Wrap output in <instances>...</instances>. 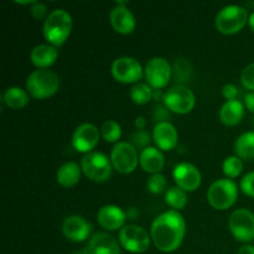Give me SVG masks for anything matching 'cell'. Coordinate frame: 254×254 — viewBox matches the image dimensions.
<instances>
[{
    "mask_svg": "<svg viewBox=\"0 0 254 254\" xmlns=\"http://www.w3.org/2000/svg\"><path fill=\"white\" fill-rule=\"evenodd\" d=\"M253 124H254V121H253Z\"/></svg>",
    "mask_w": 254,
    "mask_h": 254,
    "instance_id": "cell-44",
    "label": "cell"
},
{
    "mask_svg": "<svg viewBox=\"0 0 254 254\" xmlns=\"http://www.w3.org/2000/svg\"><path fill=\"white\" fill-rule=\"evenodd\" d=\"M154 119L158 121L159 123H163V122H168L166 119L170 118V114H169V109L166 107L163 106H156L154 108Z\"/></svg>",
    "mask_w": 254,
    "mask_h": 254,
    "instance_id": "cell-35",
    "label": "cell"
},
{
    "mask_svg": "<svg viewBox=\"0 0 254 254\" xmlns=\"http://www.w3.org/2000/svg\"><path fill=\"white\" fill-rule=\"evenodd\" d=\"M59 51L52 45H37L32 49L30 60L40 69H46L56 62Z\"/></svg>",
    "mask_w": 254,
    "mask_h": 254,
    "instance_id": "cell-21",
    "label": "cell"
},
{
    "mask_svg": "<svg viewBox=\"0 0 254 254\" xmlns=\"http://www.w3.org/2000/svg\"><path fill=\"white\" fill-rule=\"evenodd\" d=\"M253 5H254V2H253Z\"/></svg>",
    "mask_w": 254,
    "mask_h": 254,
    "instance_id": "cell-45",
    "label": "cell"
},
{
    "mask_svg": "<svg viewBox=\"0 0 254 254\" xmlns=\"http://www.w3.org/2000/svg\"><path fill=\"white\" fill-rule=\"evenodd\" d=\"M127 216L129 218H131V220H135L136 216H138V211H136L135 207H130L128 210V212H127Z\"/></svg>",
    "mask_w": 254,
    "mask_h": 254,
    "instance_id": "cell-40",
    "label": "cell"
},
{
    "mask_svg": "<svg viewBox=\"0 0 254 254\" xmlns=\"http://www.w3.org/2000/svg\"><path fill=\"white\" fill-rule=\"evenodd\" d=\"M57 183L64 188H73L81 179V169L73 161L64 163L57 170Z\"/></svg>",
    "mask_w": 254,
    "mask_h": 254,
    "instance_id": "cell-23",
    "label": "cell"
},
{
    "mask_svg": "<svg viewBox=\"0 0 254 254\" xmlns=\"http://www.w3.org/2000/svg\"><path fill=\"white\" fill-rule=\"evenodd\" d=\"M135 127H136V129L141 130V129L145 127V119H144L143 117H138V118L135 119Z\"/></svg>",
    "mask_w": 254,
    "mask_h": 254,
    "instance_id": "cell-39",
    "label": "cell"
},
{
    "mask_svg": "<svg viewBox=\"0 0 254 254\" xmlns=\"http://www.w3.org/2000/svg\"><path fill=\"white\" fill-rule=\"evenodd\" d=\"M81 169L84 175L92 181L103 183L107 181L112 175L113 165L112 161L99 151H91L82 158Z\"/></svg>",
    "mask_w": 254,
    "mask_h": 254,
    "instance_id": "cell-6",
    "label": "cell"
},
{
    "mask_svg": "<svg viewBox=\"0 0 254 254\" xmlns=\"http://www.w3.org/2000/svg\"><path fill=\"white\" fill-rule=\"evenodd\" d=\"M59 87V76L51 69H36L27 77L26 89L34 98H49L56 93Z\"/></svg>",
    "mask_w": 254,
    "mask_h": 254,
    "instance_id": "cell-3",
    "label": "cell"
},
{
    "mask_svg": "<svg viewBox=\"0 0 254 254\" xmlns=\"http://www.w3.org/2000/svg\"><path fill=\"white\" fill-rule=\"evenodd\" d=\"M245 116V106L240 101H227L220 111V119L226 126H236Z\"/></svg>",
    "mask_w": 254,
    "mask_h": 254,
    "instance_id": "cell-22",
    "label": "cell"
},
{
    "mask_svg": "<svg viewBox=\"0 0 254 254\" xmlns=\"http://www.w3.org/2000/svg\"><path fill=\"white\" fill-rule=\"evenodd\" d=\"M241 82H242L245 88L254 92V62L248 64V66L243 69L242 74H241Z\"/></svg>",
    "mask_w": 254,
    "mask_h": 254,
    "instance_id": "cell-32",
    "label": "cell"
},
{
    "mask_svg": "<svg viewBox=\"0 0 254 254\" xmlns=\"http://www.w3.org/2000/svg\"><path fill=\"white\" fill-rule=\"evenodd\" d=\"M112 74L121 83H134L143 77V67L133 57H119L112 64Z\"/></svg>",
    "mask_w": 254,
    "mask_h": 254,
    "instance_id": "cell-12",
    "label": "cell"
},
{
    "mask_svg": "<svg viewBox=\"0 0 254 254\" xmlns=\"http://www.w3.org/2000/svg\"><path fill=\"white\" fill-rule=\"evenodd\" d=\"M195 103L196 99L192 91L189 89L188 87L181 86V84L169 89L168 92H165V97H164L165 107L174 113H189L193 109Z\"/></svg>",
    "mask_w": 254,
    "mask_h": 254,
    "instance_id": "cell-8",
    "label": "cell"
},
{
    "mask_svg": "<svg viewBox=\"0 0 254 254\" xmlns=\"http://www.w3.org/2000/svg\"><path fill=\"white\" fill-rule=\"evenodd\" d=\"M237 254H254V247L251 245H246L242 246V247L238 250Z\"/></svg>",
    "mask_w": 254,
    "mask_h": 254,
    "instance_id": "cell-38",
    "label": "cell"
},
{
    "mask_svg": "<svg viewBox=\"0 0 254 254\" xmlns=\"http://www.w3.org/2000/svg\"><path fill=\"white\" fill-rule=\"evenodd\" d=\"M148 190L151 193H158L163 192L164 189L166 188V179L165 176L161 175V174H155V175H151L148 180Z\"/></svg>",
    "mask_w": 254,
    "mask_h": 254,
    "instance_id": "cell-30",
    "label": "cell"
},
{
    "mask_svg": "<svg viewBox=\"0 0 254 254\" xmlns=\"http://www.w3.org/2000/svg\"><path fill=\"white\" fill-rule=\"evenodd\" d=\"M245 104L248 108V111L254 113V92H250L245 97Z\"/></svg>",
    "mask_w": 254,
    "mask_h": 254,
    "instance_id": "cell-37",
    "label": "cell"
},
{
    "mask_svg": "<svg viewBox=\"0 0 254 254\" xmlns=\"http://www.w3.org/2000/svg\"><path fill=\"white\" fill-rule=\"evenodd\" d=\"M30 12H31V15L36 20H41L46 16L47 6L45 4H42V2H34L31 9H30Z\"/></svg>",
    "mask_w": 254,
    "mask_h": 254,
    "instance_id": "cell-34",
    "label": "cell"
},
{
    "mask_svg": "<svg viewBox=\"0 0 254 254\" xmlns=\"http://www.w3.org/2000/svg\"><path fill=\"white\" fill-rule=\"evenodd\" d=\"M170 64L163 57H154L146 64L145 67V78L151 88L161 89L169 83L171 79Z\"/></svg>",
    "mask_w": 254,
    "mask_h": 254,
    "instance_id": "cell-11",
    "label": "cell"
},
{
    "mask_svg": "<svg viewBox=\"0 0 254 254\" xmlns=\"http://www.w3.org/2000/svg\"><path fill=\"white\" fill-rule=\"evenodd\" d=\"M165 201L169 206L175 210H183L188 203V196L183 189H180L179 186H173L166 191Z\"/></svg>",
    "mask_w": 254,
    "mask_h": 254,
    "instance_id": "cell-26",
    "label": "cell"
},
{
    "mask_svg": "<svg viewBox=\"0 0 254 254\" xmlns=\"http://www.w3.org/2000/svg\"><path fill=\"white\" fill-rule=\"evenodd\" d=\"M127 213L121 207L114 205H106L99 208L97 213V221L99 226L107 231H116L124 227Z\"/></svg>",
    "mask_w": 254,
    "mask_h": 254,
    "instance_id": "cell-16",
    "label": "cell"
},
{
    "mask_svg": "<svg viewBox=\"0 0 254 254\" xmlns=\"http://www.w3.org/2000/svg\"><path fill=\"white\" fill-rule=\"evenodd\" d=\"M154 91L149 84L136 83L130 89V98L136 104H145L153 98Z\"/></svg>",
    "mask_w": 254,
    "mask_h": 254,
    "instance_id": "cell-27",
    "label": "cell"
},
{
    "mask_svg": "<svg viewBox=\"0 0 254 254\" xmlns=\"http://www.w3.org/2000/svg\"><path fill=\"white\" fill-rule=\"evenodd\" d=\"M153 138L156 145L161 150H171L178 145L179 135L175 127L169 122L158 123L154 128Z\"/></svg>",
    "mask_w": 254,
    "mask_h": 254,
    "instance_id": "cell-18",
    "label": "cell"
},
{
    "mask_svg": "<svg viewBox=\"0 0 254 254\" xmlns=\"http://www.w3.org/2000/svg\"><path fill=\"white\" fill-rule=\"evenodd\" d=\"M228 228L240 242L254 240V213L246 208L236 210L228 220Z\"/></svg>",
    "mask_w": 254,
    "mask_h": 254,
    "instance_id": "cell-9",
    "label": "cell"
},
{
    "mask_svg": "<svg viewBox=\"0 0 254 254\" xmlns=\"http://www.w3.org/2000/svg\"><path fill=\"white\" fill-rule=\"evenodd\" d=\"M101 136L108 143H114L122 136V127L116 121L104 122L101 128Z\"/></svg>",
    "mask_w": 254,
    "mask_h": 254,
    "instance_id": "cell-28",
    "label": "cell"
},
{
    "mask_svg": "<svg viewBox=\"0 0 254 254\" xmlns=\"http://www.w3.org/2000/svg\"><path fill=\"white\" fill-rule=\"evenodd\" d=\"M121 246L130 253H144L150 246V238L143 227L136 225H127L119 232Z\"/></svg>",
    "mask_w": 254,
    "mask_h": 254,
    "instance_id": "cell-7",
    "label": "cell"
},
{
    "mask_svg": "<svg viewBox=\"0 0 254 254\" xmlns=\"http://www.w3.org/2000/svg\"><path fill=\"white\" fill-rule=\"evenodd\" d=\"M241 190L250 197H254V171L248 173L245 178L241 180Z\"/></svg>",
    "mask_w": 254,
    "mask_h": 254,
    "instance_id": "cell-33",
    "label": "cell"
},
{
    "mask_svg": "<svg viewBox=\"0 0 254 254\" xmlns=\"http://www.w3.org/2000/svg\"><path fill=\"white\" fill-rule=\"evenodd\" d=\"M238 196L237 185L230 179L215 181L207 191V200L216 210H227L236 202Z\"/></svg>",
    "mask_w": 254,
    "mask_h": 254,
    "instance_id": "cell-5",
    "label": "cell"
},
{
    "mask_svg": "<svg viewBox=\"0 0 254 254\" xmlns=\"http://www.w3.org/2000/svg\"><path fill=\"white\" fill-rule=\"evenodd\" d=\"M222 94L227 101H236V98H237L238 96L237 87L232 83L225 84L222 88Z\"/></svg>",
    "mask_w": 254,
    "mask_h": 254,
    "instance_id": "cell-36",
    "label": "cell"
},
{
    "mask_svg": "<svg viewBox=\"0 0 254 254\" xmlns=\"http://www.w3.org/2000/svg\"><path fill=\"white\" fill-rule=\"evenodd\" d=\"M91 254H121V247L116 238L104 232H98L91 238L88 245Z\"/></svg>",
    "mask_w": 254,
    "mask_h": 254,
    "instance_id": "cell-19",
    "label": "cell"
},
{
    "mask_svg": "<svg viewBox=\"0 0 254 254\" xmlns=\"http://www.w3.org/2000/svg\"><path fill=\"white\" fill-rule=\"evenodd\" d=\"M72 30V16L64 9H56L47 15L44 24V36L52 46H61Z\"/></svg>",
    "mask_w": 254,
    "mask_h": 254,
    "instance_id": "cell-2",
    "label": "cell"
},
{
    "mask_svg": "<svg viewBox=\"0 0 254 254\" xmlns=\"http://www.w3.org/2000/svg\"><path fill=\"white\" fill-rule=\"evenodd\" d=\"M92 225L81 216H68L62 223V232L72 242H83L88 238Z\"/></svg>",
    "mask_w": 254,
    "mask_h": 254,
    "instance_id": "cell-15",
    "label": "cell"
},
{
    "mask_svg": "<svg viewBox=\"0 0 254 254\" xmlns=\"http://www.w3.org/2000/svg\"><path fill=\"white\" fill-rule=\"evenodd\" d=\"M111 161L113 169L121 174H130L136 169L139 163L136 149L127 141L116 144L111 153Z\"/></svg>",
    "mask_w": 254,
    "mask_h": 254,
    "instance_id": "cell-10",
    "label": "cell"
},
{
    "mask_svg": "<svg viewBox=\"0 0 254 254\" xmlns=\"http://www.w3.org/2000/svg\"><path fill=\"white\" fill-rule=\"evenodd\" d=\"M164 97H165V93H161L160 89H156V91H154V94H153V98L155 99V101H160V99H163L164 101Z\"/></svg>",
    "mask_w": 254,
    "mask_h": 254,
    "instance_id": "cell-41",
    "label": "cell"
},
{
    "mask_svg": "<svg viewBox=\"0 0 254 254\" xmlns=\"http://www.w3.org/2000/svg\"><path fill=\"white\" fill-rule=\"evenodd\" d=\"M74 254H91L89 253V251H88V248H87V250H84V251H81V252H76Z\"/></svg>",
    "mask_w": 254,
    "mask_h": 254,
    "instance_id": "cell-43",
    "label": "cell"
},
{
    "mask_svg": "<svg viewBox=\"0 0 254 254\" xmlns=\"http://www.w3.org/2000/svg\"><path fill=\"white\" fill-rule=\"evenodd\" d=\"M235 153L238 158L251 160L254 158V131L243 133L235 143Z\"/></svg>",
    "mask_w": 254,
    "mask_h": 254,
    "instance_id": "cell-25",
    "label": "cell"
},
{
    "mask_svg": "<svg viewBox=\"0 0 254 254\" xmlns=\"http://www.w3.org/2000/svg\"><path fill=\"white\" fill-rule=\"evenodd\" d=\"M186 225L181 213L176 210L166 211L154 220L151 225V238L159 251L174 252L183 243Z\"/></svg>",
    "mask_w": 254,
    "mask_h": 254,
    "instance_id": "cell-1",
    "label": "cell"
},
{
    "mask_svg": "<svg viewBox=\"0 0 254 254\" xmlns=\"http://www.w3.org/2000/svg\"><path fill=\"white\" fill-rule=\"evenodd\" d=\"M139 163H140L141 169L149 174H159L161 169L164 168V155L159 149L153 148V146H148V148L143 149L139 156Z\"/></svg>",
    "mask_w": 254,
    "mask_h": 254,
    "instance_id": "cell-20",
    "label": "cell"
},
{
    "mask_svg": "<svg viewBox=\"0 0 254 254\" xmlns=\"http://www.w3.org/2000/svg\"><path fill=\"white\" fill-rule=\"evenodd\" d=\"M247 10L238 5H228L216 15V29L225 35H232L241 31L248 22Z\"/></svg>",
    "mask_w": 254,
    "mask_h": 254,
    "instance_id": "cell-4",
    "label": "cell"
},
{
    "mask_svg": "<svg viewBox=\"0 0 254 254\" xmlns=\"http://www.w3.org/2000/svg\"><path fill=\"white\" fill-rule=\"evenodd\" d=\"M174 180L184 191H195L201 185V173L190 163H180L174 170Z\"/></svg>",
    "mask_w": 254,
    "mask_h": 254,
    "instance_id": "cell-14",
    "label": "cell"
},
{
    "mask_svg": "<svg viewBox=\"0 0 254 254\" xmlns=\"http://www.w3.org/2000/svg\"><path fill=\"white\" fill-rule=\"evenodd\" d=\"M248 24H250L251 30L254 32V11L250 15V19H248Z\"/></svg>",
    "mask_w": 254,
    "mask_h": 254,
    "instance_id": "cell-42",
    "label": "cell"
},
{
    "mask_svg": "<svg viewBox=\"0 0 254 254\" xmlns=\"http://www.w3.org/2000/svg\"><path fill=\"white\" fill-rule=\"evenodd\" d=\"M2 101L9 108L11 109H21L27 106L30 98L29 94L20 87H10L5 91L2 96Z\"/></svg>",
    "mask_w": 254,
    "mask_h": 254,
    "instance_id": "cell-24",
    "label": "cell"
},
{
    "mask_svg": "<svg viewBox=\"0 0 254 254\" xmlns=\"http://www.w3.org/2000/svg\"><path fill=\"white\" fill-rule=\"evenodd\" d=\"M223 173L227 178L230 179H235L242 173L243 170V163L241 160V158L238 156H228L226 158V160L223 161Z\"/></svg>",
    "mask_w": 254,
    "mask_h": 254,
    "instance_id": "cell-29",
    "label": "cell"
},
{
    "mask_svg": "<svg viewBox=\"0 0 254 254\" xmlns=\"http://www.w3.org/2000/svg\"><path fill=\"white\" fill-rule=\"evenodd\" d=\"M131 145L134 146V148H148L149 144H150V135H149L148 133H146L144 129H141V130H139V129H136L135 133L131 134Z\"/></svg>",
    "mask_w": 254,
    "mask_h": 254,
    "instance_id": "cell-31",
    "label": "cell"
},
{
    "mask_svg": "<svg viewBox=\"0 0 254 254\" xmlns=\"http://www.w3.org/2000/svg\"><path fill=\"white\" fill-rule=\"evenodd\" d=\"M99 141V130L91 123L81 124L74 130L72 136V145L79 153H91Z\"/></svg>",
    "mask_w": 254,
    "mask_h": 254,
    "instance_id": "cell-13",
    "label": "cell"
},
{
    "mask_svg": "<svg viewBox=\"0 0 254 254\" xmlns=\"http://www.w3.org/2000/svg\"><path fill=\"white\" fill-rule=\"evenodd\" d=\"M109 20L113 29L119 34H131L135 29V17L127 6L117 5L116 7H113L109 15Z\"/></svg>",
    "mask_w": 254,
    "mask_h": 254,
    "instance_id": "cell-17",
    "label": "cell"
}]
</instances>
